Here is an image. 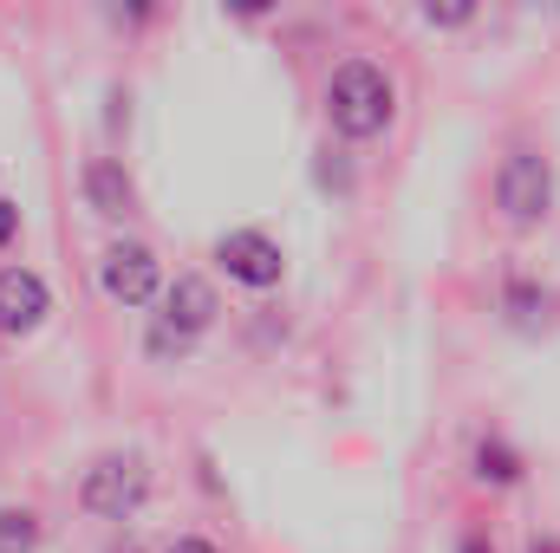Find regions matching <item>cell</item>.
Returning <instances> with one entry per match:
<instances>
[{
	"label": "cell",
	"mask_w": 560,
	"mask_h": 553,
	"mask_svg": "<svg viewBox=\"0 0 560 553\" xmlns=\"http://www.w3.org/2000/svg\"><path fill=\"white\" fill-rule=\"evenodd\" d=\"M319 111H326V131L339 143H378L398 125V79L378 59H339L326 72Z\"/></svg>",
	"instance_id": "cell-1"
},
{
	"label": "cell",
	"mask_w": 560,
	"mask_h": 553,
	"mask_svg": "<svg viewBox=\"0 0 560 553\" xmlns=\"http://www.w3.org/2000/svg\"><path fill=\"white\" fill-rule=\"evenodd\" d=\"M489 196H495V222H502L509 235H535V228L555 215V163H548V150L509 143L502 163H495Z\"/></svg>",
	"instance_id": "cell-2"
},
{
	"label": "cell",
	"mask_w": 560,
	"mask_h": 553,
	"mask_svg": "<svg viewBox=\"0 0 560 553\" xmlns=\"http://www.w3.org/2000/svg\"><path fill=\"white\" fill-rule=\"evenodd\" d=\"M143 502H150V456L143 449H105L79 475V508L92 521H138Z\"/></svg>",
	"instance_id": "cell-3"
},
{
	"label": "cell",
	"mask_w": 560,
	"mask_h": 553,
	"mask_svg": "<svg viewBox=\"0 0 560 553\" xmlns=\"http://www.w3.org/2000/svg\"><path fill=\"white\" fill-rule=\"evenodd\" d=\"M98 286H105V299L112 306H125V313H138V306H156L163 299V261H156V248L150 242H131V235H118V242H105V255H98Z\"/></svg>",
	"instance_id": "cell-4"
},
{
	"label": "cell",
	"mask_w": 560,
	"mask_h": 553,
	"mask_svg": "<svg viewBox=\"0 0 560 553\" xmlns=\"http://www.w3.org/2000/svg\"><path fill=\"white\" fill-rule=\"evenodd\" d=\"M209 261L235 280V286H248V293H268V286L287 280V255H280V242L268 228H229V235H215Z\"/></svg>",
	"instance_id": "cell-5"
},
{
	"label": "cell",
	"mask_w": 560,
	"mask_h": 553,
	"mask_svg": "<svg viewBox=\"0 0 560 553\" xmlns=\"http://www.w3.org/2000/svg\"><path fill=\"white\" fill-rule=\"evenodd\" d=\"M52 319V286L33 268H0V339L20 345Z\"/></svg>",
	"instance_id": "cell-6"
},
{
	"label": "cell",
	"mask_w": 560,
	"mask_h": 553,
	"mask_svg": "<svg viewBox=\"0 0 560 553\" xmlns=\"http://www.w3.org/2000/svg\"><path fill=\"white\" fill-rule=\"evenodd\" d=\"M79 196H85V209H92L98 222H131L143 209L138 176L125 169V156H85V163H79Z\"/></svg>",
	"instance_id": "cell-7"
},
{
	"label": "cell",
	"mask_w": 560,
	"mask_h": 553,
	"mask_svg": "<svg viewBox=\"0 0 560 553\" xmlns=\"http://www.w3.org/2000/svg\"><path fill=\"white\" fill-rule=\"evenodd\" d=\"M163 313L156 319H170L176 332H189V339H202V332H215V319H222V293H215V280L209 274H176L163 286V299H156Z\"/></svg>",
	"instance_id": "cell-8"
},
{
	"label": "cell",
	"mask_w": 560,
	"mask_h": 553,
	"mask_svg": "<svg viewBox=\"0 0 560 553\" xmlns=\"http://www.w3.org/2000/svg\"><path fill=\"white\" fill-rule=\"evenodd\" d=\"M469 475H476L482 489H515V482L528 475V462H522V449H515L502 430H489V436H476V449H469Z\"/></svg>",
	"instance_id": "cell-9"
},
{
	"label": "cell",
	"mask_w": 560,
	"mask_h": 553,
	"mask_svg": "<svg viewBox=\"0 0 560 553\" xmlns=\"http://www.w3.org/2000/svg\"><path fill=\"white\" fill-rule=\"evenodd\" d=\"M548 306H555L548 286H535L528 274L502 280V313H509V326H522V332H528V326H548Z\"/></svg>",
	"instance_id": "cell-10"
},
{
	"label": "cell",
	"mask_w": 560,
	"mask_h": 553,
	"mask_svg": "<svg viewBox=\"0 0 560 553\" xmlns=\"http://www.w3.org/2000/svg\"><path fill=\"white\" fill-rule=\"evenodd\" d=\"M411 7H418V20L430 33H469L476 13H482V0H411Z\"/></svg>",
	"instance_id": "cell-11"
},
{
	"label": "cell",
	"mask_w": 560,
	"mask_h": 553,
	"mask_svg": "<svg viewBox=\"0 0 560 553\" xmlns=\"http://www.w3.org/2000/svg\"><path fill=\"white\" fill-rule=\"evenodd\" d=\"M46 528L33 508H0V553H39Z\"/></svg>",
	"instance_id": "cell-12"
},
{
	"label": "cell",
	"mask_w": 560,
	"mask_h": 553,
	"mask_svg": "<svg viewBox=\"0 0 560 553\" xmlns=\"http://www.w3.org/2000/svg\"><path fill=\"white\" fill-rule=\"evenodd\" d=\"M105 7V20L118 26V33H150L163 13H170V0H98Z\"/></svg>",
	"instance_id": "cell-13"
},
{
	"label": "cell",
	"mask_w": 560,
	"mask_h": 553,
	"mask_svg": "<svg viewBox=\"0 0 560 553\" xmlns=\"http://www.w3.org/2000/svg\"><path fill=\"white\" fill-rule=\"evenodd\" d=\"M143 352H150L156 365H183V358L196 352V339H189V332H176L170 319H150V332H143Z\"/></svg>",
	"instance_id": "cell-14"
},
{
	"label": "cell",
	"mask_w": 560,
	"mask_h": 553,
	"mask_svg": "<svg viewBox=\"0 0 560 553\" xmlns=\"http://www.w3.org/2000/svg\"><path fill=\"white\" fill-rule=\"evenodd\" d=\"M319 189H332V196H352V169H346V150H319Z\"/></svg>",
	"instance_id": "cell-15"
},
{
	"label": "cell",
	"mask_w": 560,
	"mask_h": 553,
	"mask_svg": "<svg viewBox=\"0 0 560 553\" xmlns=\"http://www.w3.org/2000/svg\"><path fill=\"white\" fill-rule=\"evenodd\" d=\"M222 13H229L235 26H261V20L280 13V0H222Z\"/></svg>",
	"instance_id": "cell-16"
},
{
	"label": "cell",
	"mask_w": 560,
	"mask_h": 553,
	"mask_svg": "<svg viewBox=\"0 0 560 553\" xmlns=\"http://www.w3.org/2000/svg\"><path fill=\"white\" fill-rule=\"evenodd\" d=\"M13 242H20V202H13V196L0 189V255H7Z\"/></svg>",
	"instance_id": "cell-17"
},
{
	"label": "cell",
	"mask_w": 560,
	"mask_h": 553,
	"mask_svg": "<svg viewBox=\"0 0 560 553\" xmlns=\"http://www.w3.org/2000/svg\"><path fill=\"white\" fill-rule=\"evenodd\" d=\"M163 553H222V548H215V541H202V534H176Z\"/></svg>",
	"instance_id": "cell-18"
},
{
	"label": "cell",
	"mask_w": 560,
	"mask_h": 553,
	"mask_svg": "<svg viewBox=\"0 0 560 553\" xmlns=\"http://www.w3.org/2000/svg\"><path fill=\"white\" fill-rule=\"evenodd\" d=\"M456 553H495V541H489V534H482V528H469V534H463V541H456Z\"/></svg>",
	"instance_id": "cell-19"
},
{
	"label": "cell",
	"mask_w": 560,
	"mask_h": 553,
	"mask_svg": "<svg viewBox=\"0 0 560 553\" xmlns=\"http://www.w3.org/2000/svg\"><path fill=\"white\" fill-rule=\"evenodd\" d=\"M528 13H541V20H560V0H522Z\"/></svg>",
	"instance_id": "cell-20"
},
{
	"label": "cell",
	"mask_w": 560,
	"mask_h": 553,
	"mask_svg": "<svg viewBox=\"0 0 560 553\" xmlns=\"http://www.w3.org/2000/svg\"><path fill=\"white\" fill-rule=\"evenodd\" d=\"M528 553H560V541H555V534H535V541H528Z\"/></svg>",
	"instance_id": "cell-21"
}]
</instances>
